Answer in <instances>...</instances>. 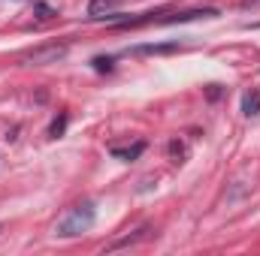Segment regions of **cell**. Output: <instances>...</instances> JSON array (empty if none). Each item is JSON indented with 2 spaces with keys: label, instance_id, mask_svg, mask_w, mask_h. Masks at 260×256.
I'll return each instance as SVG.
<instances>
[{
  "label": "cell",
  "instance_id": "1",
  "mask_svg": "<svg viewBox=\"0 0 260 256\" xmlns=\"http://www.w3.org/2000/svg\"><path fill=\"white\" fill-rule=\"evenodd\" d=\"M94 220H97V211H94L91 202L73 205V208L64 211V217L55 223V235H58V238H76V235L88 232V229L94 226Z\"/></svg>",
  "mask_w": 260,
  "mask_h": 256
},
{
  "label": "cell",
  "instance_id": "2",
  "mask_svg": "<svg viewBox=\"0 0 260 256\" xmlns=\"http://www.w3.org/2000/svg\"><path fill=\"white\" fill-rule=\"evenodd\" d=\"M67 55V42H55V46H40L34 52L24 55V64L30 66H43V64H58Z\"/></svg>",
  "mask_w": 260,
  "mask_h": 256
},
{
  "label": "cell",
  "instance_id": "3",
  "mask_svg": "<svg viewBox=\"0 0 260 256\" xmlns=\"http://www.w3.org/2000/svg\"><path fill=\"white\" fill-rule=\"evenodd\" d=\"M218 9H188V12H173V15H164L157 18V24H176V21H194V18H215Z\"/></svg>",
  "mask_w": 260,
  "mask_h": 256
},
{
  "label": "cell",
  "instance_id": "4",
  "mask_svg": "<svg viewBox=\"0 0 260 256\" xmlns=\"http://www.w3.org/2000/svg\"><path fill=\"white\" fill-rule=\"evenodd\" d=\"M118 3H121V0H91L88 15H91L94 21H100V18H106L109 12H115V9H118Z\"/></svg>",
  "mask_w": 260,
  "mask_h": 256
},
{
  "label": "cell",
  "instance_id": "5",
  "mask_svg": "<svg viewBox=\"0 0 260 256\" xmlns=\"http://www.w3.org/2000/svg\"><path fill=\"white\" fill-rule=\"evenodd\" d=\"M151 235V226H142V229H136L133 235H127V238H118V241H112L106 250H121V247H130V244H139V241H145Z\"/></svg>",
  "mask_w": 260,
  "mask_h": 256
},
{
  "label": "cell",
  "instance_id": "6",
  "mask_svg": "<svg viewBox=\"0 0 260 256\" xmlns=\"http://www.w3.org/2000/svg\"><path fill=\"white\" fill-rule=\"evenodd\" d=\"M242 115H245V118L260 115V91H248V94L242 97Z\"/></svg>",
  "mask_w": 260,
  "mask_h": 256
},
{
  "label": "cell",
  "instance_id": "7",
  "mask_svg": "<svg viewBox=\"0 0 260 256\" xmlns=\"http://www.w3.org/2000/svg\"><path fill=\"white\" fill-rule=\"evenodd\" d=\"M142 151H145V142H136V145H130V148H112V154H115L118 160H124V163H133Z\"/></svg>",
  "mask_w": 260,
  "mask_h": 256
},
{
  "label": "cell",
  "instance_id": "8",
  "mask_svg": "<svg viewBox=\"0 0 260 256\" xmlns=\"http://www.w3.org/2000/svg\"><path fill=\"white\" fill-rule=\"evenodd\" d=\"M170 52H179V42H170V46H139V49H133V55H170Z\"/></svg>",
  "mask_w": 260,
  "mask_h": 256
},
{
  "label": "cell",
  "instance_id": "9",
  "mask_svg": "<svg viewBox=\"0 0 260 256\" xmlns=\"http://www.w3.org/2000/svg\"><path fill=\"white\" fill-rule=\"evenodd\" d=\"M64 127H67V115H61V118H55V121H52V127H49V136H52V139H58V136L64 133Z\"/></svg>",
  "mask_w": 260,
  "mask_h": 256
},
{
  "label": "cell",
  "instance_id": "10",
  "mask_svg": "<svg viewBox=\"0 0 260 256\" xmlns=\"http://www.w3.org/2000/svg\"><path fill=\"white\" fill-rule=\"evenodd\" d=\"M91 64H94V69H100V72H109L112 69V58H94Z\"/></svg>",
  "mask_w": 260,
  "mask_h": 256
},
{
  "label": "cell",
  "instance_id": "11",
  "mask_svg": "<svg viewBox=\"0 0 260 256\" xmlns=\"http://www.w3.org/2000/svg\"><path fill=\"white\" fill-rule=\"evenodd\" d=\"M52 15H55V9H49V6H37V18L46 21V18H52Z\"/></svg>",
  "mask_w": 260,
  "mask_h": 256
},
{
  "label": "cell",
  "instance_id": "12",
  "mask_svg": "<svg viewBox=\"0 0 260 256\" xmlns=\"http://www.w3.org/2000/svg\"><path fill=\"white\" fill-rule=\"evenodd\" d=\"M170 154H173V157H176V163H179V157L185 154V148H182L179 142H170Z\"/></svg>",
  "mask_w": 260,
  "mask_h": 256
}]
</instances>
